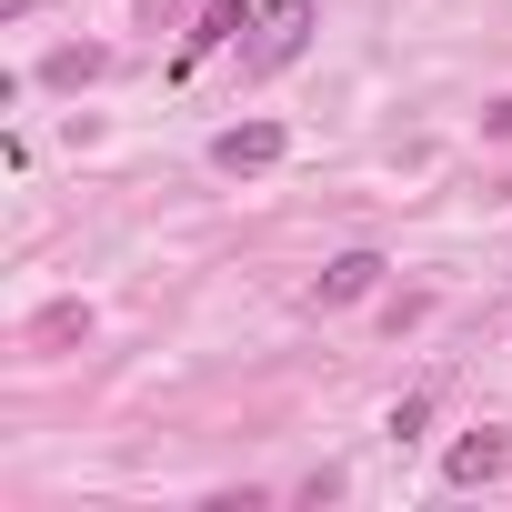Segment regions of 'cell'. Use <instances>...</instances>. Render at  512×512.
<instances>
[{"label": "cell", "mask_w": 512, "mask_h": 512, "mask_svg": "<svg viewBox=\"0 0 512 512\" xmlns=\"http://www.w3.org/2000/svg\"><path fill=\"white\" fill-rule=\"evenodd\" d=\"M482 121H492V131H502V141H512V101H502V111H482Z\"/></svg>", "instance_id": "7"}, {"label": "cell", "mask_w": 512, "mask_h": 512, "mask_svg": "<svg viewBox=\"0 0 512 512\" xmlns=\"http://www.w3.org/2000/svg\"><path fill=\"white\" fill-rule=\"evenodd\" d=\"M502 462H512V442H502V432H462V442L442 452V482H492Z\"/></svg>", "instance_id": "4"}, {"label": "cell", "mask_w": 512, "mask_h": 512, "mask_svg": "<svg viewBox=\"0 0 512 512\" xmlns=\"http://www.w3.org/2000/svg\"><path fill=\"white\" fill-rule=\"evenodd\" d=\"M372 282H382V251H342V262L322 272V302H362Z\"/></svg>", "instance_id": "5"}, {"label": "cell", "mask_w": 512, "mask_h": 512, "mask_svg": "<svg viewBox=\"0 0 512 512\" xmlns=\"http://www.w3.org/2000/svg\"><path fill=\"white\" fill-rule=\"evenodd\" d=\"M282 151H292V131H282V121H231V131L211 141V161H221L231 181H241V171H272Z\"/></svg>", "instance_id": "1"}, {"label": "cell", "mask_w": 512, "mask_h": 512, "mask_svg": "<svg viewBox=\"0 0 512 512\" xmlns=\"http://www.w3.org/2000/svg\"><path fill=\"white\" fill-rule=\"evenodd\" d=\"M302 31H312V0H262V51H251V61L282 71V61L302 51Z\"/></svg>", "instance_id": "2"}, {"label": "cell", "mask_w": 512, "mask_h": 512, "mask_svg": "<svg viewBox=\"0 0 512 512\" xmlns=\"http://www.w3.org/2000/svg\"><path fill=\"white\" fill-rule=\"evenodd\" d=\"M422 422H432V392H402V402H392V442H412Z\"/></svg>", "instance_id": "6"}, {"label": "cell", "mask_w": 512, "mask_h": 512, "mask_svg": "<svg viewBox=\"0 0 512 512\" xmlns=\"http://www.w3.org/2000/svg\"><path fill=\"white\" fill-rule=\"evenodd\" d=\"M241 31H262V11H251V0H211V11H201V31H191V51H181L171 71H191L201 51H221V41H241Z\"/></svg>", "instance_id": "3"}]
</instances>
